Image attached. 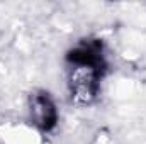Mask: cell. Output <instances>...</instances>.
<instances>
[{"instance_id":"obj_2","label":"cell","mask_w":146,"mask_h":144,"mask_svg":"<svg viewBox=\"0 0 146 144\" xmlns=\"http://www.w3.org/2000/svg\"><path fill=\"white\" fill-rule=\"evenodd\" d=\"M31 117L39 129L51 131L56 126L58 112L54 107V102L51 100L49 93L37 92L31 97Z\"/></svg>"},{"instance_id":"obj_1","label":"cell","mask_w":146,"mask_h":144,"mask_svg":"<svg viewBox=\"0 0 146 144\" xmlns=\"http://www.w3.org/2000/svg\"><path fill=\"white\" fill-rule=\"evenodd\" d=\"M70 65V92L76 104H90L99 92V81L106 70L102 44L99 41H83L66 56Z\"/></svg>"}]
</instances>
